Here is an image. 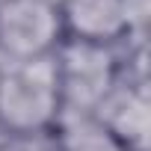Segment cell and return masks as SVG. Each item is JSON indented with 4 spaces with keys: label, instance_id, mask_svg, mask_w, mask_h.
I'll return each mask as SVG.
<instances>
[{
    "label": "cell",
    "instance_id": "obj_3",
    "mask_svg": "<svg viewBox=\"0 0 151 151\" xmlns=\"http://www.w3.org/2000/svg\"><path fill=\"white\" fill-rule=\"evenodd\" d=\"M65 39L56 0H0V62L50 56Z\"/></svg>",
    "mask_w": 151,
    "mask_h": 151
},
{
    "label": "cell",
    "instance_id": "obj_1",
    "mask_svg": "<svg viewBox=\"0 0 151 151\" xmlns=\"http://www.w3.org/2000/svg\"><path fill=\"white\" fill-rule=\"evenodd\" d=\"M62 113L53 53L3 65L0 71V127L3 133L50 130Z\"/></svg>",
    "mask_w": 151,
    "mask_h": 151
},
{
    "label": "cell",
    "instance_id": "obj_7",
    "mask_svg": "<svg viewBox=\"0 0 151 151\" xmlns=\"http://www.w3.org/2000/svg\"><path fill=\"white\" fill-rule=\"evenodd\" d=\"M0 71H3V62H0Z\"/></svg>",
    "mask_w": 151,
    "mask_h": 151
},
{
    "label": "cell",
    "instance_id": "obj_2",
    "mask_svg": "<svg viewBox=\"0 0 151 151\" xmlns=\"http://www.w3.org/2000/svg\"><path fill=\"white\" fill-rule=\"evenodd\" d=\"M62 113H95L122 74V42L101 45L65 36L53 50Z\"/></svg>",
    "mask_w": 151,
    "mask_h": 151
},
{
    "label": "cell",
    "instance_id": "obj_6",
    "mask_svg": "<svg viewBox=\"0 0 151 151\" xmlns=\"http://www.w3.org/2000/svg\"><path fill=\"white\" fill-rule=\"evenodd\" d=\"M0 151H62L56 130H30V133H6Z\"/></svg>",
    "mask_w": 151,
    "mask_h": 151
},
{
    "label": "cell",
    "instance_id": "obj_4",
    "mask_svg": "<svg viewBox=\"0 0 151 151\" xmlns=\"http://www.w3.org/2000/svg\"><path fill=\"white\" fill-rule=\"evenodd\" d=\"M124 53V50H122ZM127 151H148V80L124 71L92 113Z\"/></svg>",
    "mask_w": 151,
    "mask_h": 151
},
{
    "label": "cell",
    "instance_id": "obj_5",
    "mask_svg": "<svg viewBox=\"0 0 151 151\" xmlns=\"http://www.w3.org/2000/svg\"><path fill=\"white\" fill-rule=\"evenodd\" d=\"M53 130L62 151H127L92 113H59Z\"/></svg>",
    "mask_w": 151,
    "mask_h": 151
}]
</instances>
